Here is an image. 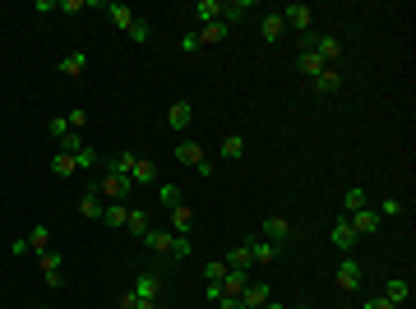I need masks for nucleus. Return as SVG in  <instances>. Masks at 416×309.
I'll list each match as a JSON object with an SVG mask.
<instances>
[{"label": "nucleus", "mask_w": 416, "mask_h": 309, "mask_svg": "<svg viewBox=\"0 0 416 309\" xmlns=\"http://www.w3.org/2000/svg\"><path fill=\"white\" fill-rule=\"evenodd\" d=\"M84 69H88V55H84V51H74V55H65V60H60V74H65V78H79Z\"/></svg>", "instance_id": "cd10ccee"}, {"label": "nucleus", "mask_w": 416, "mask_h": 309, "mask_svg": "<svg viewBox=\"0 0 416 309\" xmlns=\"http://www.w3.org/2000/svg\"><path fill=\"white\" fill-rule=\"evenodd\" d=\"M245 14H250V0H231V5H222V23H236V19H245Z\"/></svg>", "instance_id": "f704fd0d"}, {"label": "nucleus", "mask_w": 416, "mask_h": 309, "mask_svg": "<svg viewBox=\"0 0 416 309\" xmlns=\"http://www.w3.org/2000/svg\"><path fill=\"white\" fill-rule=\"evenodd\" d=\"M361 309H398V305H394V300H384V296H370Z\"/></svg>", "instance_id": "a18cd8bd"}, {"label": "nucleus", "mask_w": 416, "mask_h": 309, "mask_svg": "<svg viewBox=\"0 0 416 309\" xmlns=\"http://www.w3.org/2000/svg\"><path fill=\"white\" fill-rule=\"evenodd\" d=\"M296 69H301V74H306V78H315L319 69H329V65H324V60H319L315 51H301V55H296Z\"/></svg>", "instance_id": "b1692460"}, {"label": "nucleus", "mask_w": 416, "mask_h": 309, "mask_svg": "<svg viewBox=\"0 0 416 309\" xmlns=\"http://www.w3.org/2000/svg\"><path fill=\"white\" fill-rule=\"evenodd\" d=\"M361 277H365V268H361V259L356 254H342V263L333 268V282H338V291H361Z\"/></svg>", "instance_id": "f257e3e1"}, {"label": "nucleus", "mask_w": 416, "mask_h": 309, "mask_svg": "<svg viewBox=\"0 0 416 309\" xmlns=\"http://www.w3.org/2000/svg\"><path fill=\"white\" fill-rule=\"evenodd\" d=\"M282 33H287L282 14H264V19H259V37H264V42H282Z\"/></svg>", "instance_id": "2eb2a0df"}, {"label": "nucleus", "mask_w": 416, "mask_h": 309, "mask_svg": "<svg viewBox=\"0 0 416 309\" xmlns=\"http://www.w3.org/2000/svg\"><path fill=\"white\" fill-rule=\"evenodd\" d=\"M407 296H412V287H407V277H394V282L384 287V300H394V305H407Z\"/></svg>", "instance_id": "bb28decb"}, {"label": "nucleus", "mask_w": 416, "mask_h": 309, "mask_svg": "<svg viewBox=\"0 0 416 309\" xmlns=\"http://www.w3.org/2000/svg\"><path fill=\"white\" fill-rule=\"evenodd\" d=\"M296 309H315V305H296Z\"/></svg>", "instance_id": "09e8293b"}, {"label": "nucleus", "mask_w": 416, "mask_h": 309, "mask_svg": "<svg viewBox=\"0 0 416 309\" xmlns=\"http://www.w3.org/2000/svg\"><path fill=\"white\" fill-rule=\"evenodd\" d=\"M23 240H28V249H37V254H46V249H51V231H46V226H33Z\"/></svg>", "instance_id": "473e14b6"}, {"label": "nucleus", "mask_w": 416, "mask_h": 309, "mask_svg": "<svg viewBox=\"0 0 416 309\" xmlns=\"http://www.w3.org/2000/svg\"><path fill=\"white\" fill-rule=\"evenodd\" d=\"M195 121V111H190V102H171V107H167V125H171V130H181L186 134V125Z\"/></svg>", "instance_id": "dca6fc26"}, {"label": "nucleus", "mask_w": 416, "mask_h": 309, "mask_svg": "<svg viewBox=\"0 0 416 309\" xmlns=\"http://www.w3.org/2000/svg\"><path fill=\"white\" fill-rule=\"evenodd\" d=\"M157 203H162L167 212L181 208V189H176V185H157Z\"/></svg>", "instance_id": "e433bc0d"}, {"label": "nucleus", "mask_w": 416, "mask_h": 309, "mask_svg": "<svg viewBox=\"0 0 416 309\" xmlns=\"http://www.w3.org/2000/svg\"><path fill=\"white\" fill-rule=\"evenodd\" d=\"M125 231H134L143 240V235L153 231V226H148V212H139V208H130V217H125Z\"/></svg>", "instance_id": "2f4dec72"}, {"label": "nucleus", "mask_w": 416, "mask_h": 309, "mask_svg": "<svg viewBox=\"0 0 416 309\" xmlns=\"http://www.w3.org/2000/svg\"><path fill=\"white\" fill-rule=\"evenodd\" d=\"M227 273H231V268L222 263V259H213V263L204 268V282H208V287H222V277H227Z\"/></svg>", "instance_id": "c9c22d12"}, {"label": "nucleus", "mask_w": 416, "mask_h": 309, "mask_svg": "<svg viewBox=\"0 0 416 309\" xmlns=\"http://www.w3.org/2000/svg\"><path fill=\"white\" fill-rule=\"evenodd\" d=\"M171 240H176V231H148V235H143L148 254H157V259H167V254H171Z\"/></svg>", "instance_id": "ddd939ff"}, {"label": "nucleus", "mask_w": 416, "mask_h": 309, "mask_svg": "<svg viewBox=\"0 0 416 309\" xmlns=\"http://www.w3.org/2000/svg\"><path fill=\"white\" fill-rule=\"evenodd\" d=\"M60 10H65V14H79V10H88V0H60Z\"/></svg>", "instance_id": "49530a36"}, {"label": "nucleus", "mask_w": 416, "mask_h": 309, "mask_svg": "<svg viewBox=\"0 0 416 309\" xmlns=\"http://www.w3.org/2000/svg\"><path fill=\"white\" fill-rule=\"evenodd\" d=\"M222 263H227L231 273H250V268H254V259H250V245H236V249H231V254L222 259Z\"/></svg>", "instance_id": "6ab92c4d"}, {"label": "nucleus", "mask_w": 416, "mask_h": 309, "mask_svg": "<svg viewBox=\"0 0 416 309\" xmlns=\"http://www.w3.org/2000/svg\"><path fill=\"white\" fill-rule=\"evenodd\" d=\"M268 300H273V291H268V282H250V287L241 291V305H245V309H264Z\"/></svg>", "instance_id": "9d476101"}, {"label": "nucleus", "mask_w": 416, "mask_h": 309, "mask_svg": "<svg viewBox=\"0 0 416 309\" xmlns=\"http://www.w3.org/2000/svg\"><path fill=\"white\" fill-rule=\"evenodd\" d=\"M130 291H134L139 300H162V273H139Z\"/></svg>", "instance_id": "0eeeda50"}, {"label": "nucleus", "mask_w": 416, "mask_h": 309, "mask_svg": "<svg viewBox=\"0 0 416 309\" xmlns=\"http://www.w3.org/2000/svg\"><path fill=\"white\" fill-rule=\"evenodd\" d=\"M98 194H107L111 203H121V199H130V194H134V180L121 176V171H107V176L98 180Z\"/></svg>", "instance_id": "20e7f679"}, {"label": "nucleus", "mask_w": 416, "mask_h": 309, "mask_svg": "<svg viewBox=\"0 0 416 309\" xmlns=\"http://www.w3.org/2000/svg\"><path fill=\"white\" fill-rule=\"evenodd\" d=\"M278 14H282V23L296 28V33H310V28H315V10H310V5H287V10H278Z\"/></svg>", "instance_id": "39448f33"}, {"label": "nucleus", "mask_w": 416, "mask_h": 309, "mask_svg": "<svg viewBox=\"0 0 416 309\" xmlns=\"http://www.w3.org/2000/svg\"><path fill=\"white\" fill-rule=\"evenodd\" d=\"M102 10H107V14H111V23H116V28H125V33H130V23L139 19V14H134L130 5H121V0H107Z\"/></svg>", "instance_id": "4468645a"}, {"label": "nucleus", "mask_w": 416, "mask_h": 309, "mask_svg": "<svg viewBox=\"0 0 416 309\" xmlns=\"http://www.w3.org/2000/svg\"><path fill=\"white\" fill-rule=\"evenodd\" d=\"M190 254H195V245H190V235H176V240H171V254H167V263H186Z\"/></svg>", "instance_id": "c85d7f7f"}, {"label": "nucleus", "mask_w": 416, "mask_h": 309, "mask_svg": "<svg viewBox=\"0 0 416 309\" xmlns=\"http://www.w3.org/2000/svg\"><path fill=\"white\" fill-rule=\"evenodd\" d=\"M37 263H42V273L51 277V273H60V263H65V259L56 254V249H46V254H37Z\"/></svg>", "instance_id": "ea45409f"}, {"label": "nucleus", "mask_w": 416, "mask_h": 309, "mask_svg": "<svg viewBox=\"0 0 416 309\" xmlns=\"http://www.w3.org/2000/svg\"><path fill=\"white\" fill-rule=\"evenodd\" d=\"M218 305H222V309H245L241 296H218Z\"/></svg>", "instance_id": "de8ad7c7"}, {"label": "nucleus", "mask_w": 416, "mask_h": 309, "mask_svg": "<svg viewBox=\"0 0 416 309\" xmlns=\"http://www.w3.org/2000/svg\"><path fill=\"white\" fill-rule=\"evenodd\" d=\"M51 134H56V139H65V134H70V121H65V116H51Z\"/></svg>", "instance_id": "c03bdc74"}, {"label": "nucleus", "mask_w": 416, "mask_h": 309, "mask_svg": "<svg viewBox=\"0 0 416 309\" xmlns=\"http://www.w3.org/2000/svg\"><path fill=\"white\" fill-rule=\"evenodd\" d=\"M245 287H250V273H227L222 277V296H241ZM213 305H218V300H213Z\"/></svg>", "instance_id": "aec40b11"}, {"label": "nucleus", "mask_w": 416, "mask_h": 309, "mask_svg": "<svg viewBox=\"0 0 416 309\" xmlns=\"http://www.w3.org/2000/svg\"><path fill=\"white\" fill-rule=\"evenodd\" d=\"M190 226H195V212L181 203V208H171V231L176 235H190Z\"/></svg>", "instance_id": "a878e982"}, {"label": "nucleus", "mask_w": 416, "mask_h": 309, "mask_svg": "<svg viewBox=\"0 0 416 309\" xmlns=\"http://www.w3.org/2000/svg\"><path fill=\"white\" fill-rule=\"evenodd\" d=\"M176 162L195 166L199 176H213V162H208V157H204V148H199L195 139H181V144H176Z\"/></svg>", "instance_id": "7ed1b4c3"}, {"label": "nucleus", "mask_w": 416, "mask_h": 309, "mask_svg": "<svg viewBox=\"0 0 416 309\" xmlns=\"http://www.w3.org/2000/svg\"><path fill=\"white\" fill-rule=\"evenodd\" d=\"M125 217H130V208H125V203H107V208H102V221H107L111 231H121Z\"/></svg>", "instance_id": "4be33fe9"}, {"label": "nucleus", "mask_w": 416, "mask_h": 309, "mask_svg": "<svg viewBox=\"0 0 416 309\" xmlns=\"http://www.w3.org/2000/svg\"><path fill=\"white\" fill-rule=\"evenodd\" d=\"M347 221H351V231H356V235H375V231H379V212H375V208L347 212Z\"/></svg>", "instance_id": "1a4fd4ad"}, {"label": "nucleus", "mask_w": 416, "mask_h": 309, "mask_svg": "<svg viewBox=\"0 0 416 309\" xmlns=\"http://www.w3.org/2000/svg\"><path fill=\"white\" fill-rule=\"evenodd\" d=\"M190 14H195L199 28H204V23H218V19H222V0H199V5H195Z\"/></svg>", "instance_id": "f3484780"}, {"label": "nucleus", "mask_w": 416, "mask_h": 309, "mask_svg": "<svg viewBox=\"0 0 416 309\" xmlns=\"http://www.w3.org/2000/svg\"><path fill=\"white\" fill-rule=\"evenodd\" d=\"M130 180H134V185H157V166L153 162H134Z\"/></svg>", "instance_id": "7c9ffc66"}, {"label": "nucleus", "mask_w": 416, "mask_h": 309, "mask_svg": "<svg viewBox=\"0 0 416 309\" xmlns=\"http://www.w3.org/2000/svg\"><path fill=\"white\" fill-rule=\"evenodd\" d=\"M102 208H107V203H102L98 185H93V189L84 194V199H79V217H84V221H102Z\"/></svg>", "instance_id": "9b49d317"}, {"label": "nucleus", "mask_w": 416, "mask_h": 309, "mask_svg": "<svg viewBox=\"0 0 416 309\" xmlns=\"http://www.w3.org/2000/svg\"><path fill=\"white\" fill-rule=\"evenodd\" d=\"M121 309H162V300H139L134 291H121V300H116Z\"/></svg>", "instance_id": "72a5a7b5"}, {"label": "nucleus", "mask_w": 416, "mask_h": 309, "mask_svg": "<svg viewBox=\"0 0 416 309\" xmlns=\"http://www.w3.org/2000/svg\"><path fill=\"white\" fill-rule=\"evenodd\" d=\"M310 51H315L319 55V60H324V65H333V60H338V55H342V42H338V37H315V46H310Z\"/></svg>", "instance_id": "f8f14e48"}, {"label": "nucleus", "mask_w": 416, "mask_h": 309, "mask_svg": "<svg viewBox=\"0 0 416 309\" xmlns=\"http://www.w3.org/2000/svg\"><path fill=\"white\" fill-rule=\"evenodd\" d=\"M398 212H403V199H384L379 203V217H398Z\"/></svg>", "instance_id": "79ce46f5"}, {"label": "nucleus", "mask_w": 416, "mask_h": 309, "mask_svg": "<svg viewBox=\"0 0 416 309\" xmlns=\"http://www.w3.org/2000/svg\"><path fill=\"white\" fill-rule=\"evenodd\" d=\"M356 240H361V235L351 231V221H347V217H338V221H333V249L351 254V249H356Z\"/></svg>", "instance_id": "6e6552de"}, {"label": "nucleus", "mask_w": 416, "mask_h": 309, "mask_svg": "<svg viewBox=\"0 0 416 309\" xmlns=\"http://www.w3.org/2000/svg\"><path fill=\"white\" fill-rule=\"evenodd\" d=\"M148 37H153V28H148V19H134V23H130V42H139V46H143Z\"/></svg>", "instance_id": "58836bf2"}, {"label": "nucleus", "mask_w": 416, "mask_h": 309, "mask_svg": "<svg viewBox=\"0 0 416 309\" xmlns=\"http://www.w3.org/2000/svg\"><path fill=\"white\" fill-rule=\"evenodd\" d=\"M74 162H79V171H88V166H98V153H93V148H84Z\"/></svg>", "instance_id": "37998d69"}, {"label": "nucleus", "mask_w": 416, "mask_h": 309, "mask_svg": "<svg viewBox=\"0 0 416 309\" xmlns=\"http://www.w3.org/2000/svg\"><path fill=\"white\" fill-rule=\"evenodd\" d=\"M278 254H282L278 245H268V240H250V259H254V268H268Z\"/></svg>", "instance_id": "a211bd4d"}, {"label": "nucleus", "mask_w": 416, "mask_h": 309, "mask_svg": "<svg viewBox=\"0 0 416 309\" xmlns=\"http://www.w3.org/2000/svg\"><path fill=\"white\" fill-rule=\"evenodd\" d=\"M74 171H79V162H74V157H70V153H56V157H51V176L70 180V176H74Z\"/></svg>", "instance_id": "393cba45"}, {"label": "nucleus", "mask_w": 416, "mask_h": 309, "mask_svg": "<svg viewBox=\"0 0 416 309\" xmlns=\"http://www.w3.org/2000/svg\"><path fill=\"white\" fill-rule=\"evenodd\" d=\"M56 144H60V153H70V157H79V153H84V139H79L74 130H70L65 139H56Z\"/></svg>", "instance_id": "4c0bfd02"}, {"label": "nucleus", "mask_w": 416, "mask_h": 309, "mask_svg": "<svg viewBox=\"0 0 416 309\" xmlns=\"http://www.w3.org/2000/svg\"><path fill=\"white\" fill-rule=\"evenodd\" d=\"M342 208H347V212H361V208H370V194H365L361 185H351L347 194H342Z\"/></svg>", "instance_id": "412c9836"}, {"label": "nucleus", "mask_w": 416, "mask_h": 309, "mask_svg": "<svg viewBox=\"0 0 416 309\" xmlns=\"http://www.w3.org/2000/svg\"><path fill=\"white\" fill-rule=\"evenodd\" d=\"M259 240H268V245H278V249H287V245L296 240V235H292V221H287V217H264V221H259Z\"/></svg>", "instance_id": "f03ea898"}, {"label": "nucleus", "mask_w": 416, "mask_h": 309, "mask_svg": "<svg viewBox=\"0 0 416 309\" xmlns=\"http://www.w3.org/2000/svg\"><path fill=\"white\" fill-rule=\"evenodd\" d=\"M310 83H315V97H338V92H342V74H338L333 65H329V69H319Z\"/></svg>", "instance_id": "423d86ee"}, {"label": "nucleus", "mask_w": 416, "mask_h": 309, "mask_svg": "<svg viewBox=\"0 0 416 309\" xmlns=\"http://www.w3.org/2000/svg\"><path fill=\"white\" fill-rule=\"evenodd\" d=\"M195 37H199V46H213V42H222V37H227V23H222V19H218V23H204Z\"/></svg>", "instance_id": "5701e85b"}, {"label": "nucleus", "mask_w": 416, "mask_h": 309, "mask_svg": "<svg viewBox=\"0 0 416 309\" xmlns=\"http://www.w3.org/2000/svg\"><path fill=\"white\" fill-rule=\"evenodd\" d=\"M65 121H70V130L79 134V130L88 125V111H84V107H74V111H65Z\"/></svg>", "instance_id": "a19ab883"}, {"label": "nucleus", "mask_w": 416, "mask_h": 309, "mask_svg": "<svg viewBox=\"0 0 416 309\" xmlns=\"http://www.w3.org/2000/svg\"><path fill=\"white\" fill-rule=\"evenodd\" d=\"M222 157H227V162H241L245 157V139L241 134H227V139H222Z\"/></svg>", "instance_id": "c756f323"}]
</instances>
